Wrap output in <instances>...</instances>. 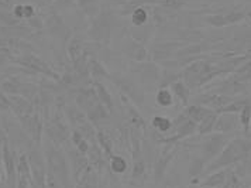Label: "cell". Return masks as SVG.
Wrapping results in <instances>:
<instances>
[{
    "label": "cell",
    "instance_id": "16",
    "mask_svg": "<svg viewBox=\"0 0 251 188\" xmlns=\"http://www.w3.org/2000/svg\"><path fill=\"white\" fill-rule=\"evenodd\" d=\"M6 19H7V17H6V14H3V13L0 12V20H4V22H6ZM9 24H16V20H14V17H10V20H9Z\"/></svg>",
    "mask_w": 251,
    "mask_h": 188
},
{
    "label": "cell",
    "instance_id": "4",
    "mask_svg": "<svg viewBox=\"0 0 251 188\" xmlns=\"http://www.w3.org/2000/svg\"><path fill=\"white\" fill-rule=\"evenodd\" d=\"M22 119V122H23V126L24 129L27 130L31 136H33V139L37 143H40V139H41V122H40V119L38 116H35V115H30V116H24Z\"/></svg>",
    "mask_w": 251,
    "mask_h": 188
},
{
    "label": "cell",
    "instance_id": "13",
    "mask_svg": "<svg viewBox=\"0 0 251 188\" xmlns=\"http://www.w3.org/2000/svg\"><path fill=\"white\" fill-rule=\"evenodd\" d=\"M28 183H30L28 180H25V178H22V177H20V180H19V186H17V188H28V186H27Z\"/></svg>",
    "mask_w": 251,
    "mask_h": 188
},
{
    "label": "cell",
    "instance_id": "18",
    "mask_svg": "<svg viewBox=\"0 0 251 188\" xmlns=\"http://www.w3.org/2000/svg\"><path fill=\"white\" fill-rule=\"evenodd\" d=\"M0 177H1V168H0Z\"/></svg>",
    "mask_w": 251,
    "mask_h": 188
},
{
    "label": "cell",
    "instance_id": "5",
    "mask_svg": "<svg viewBox=\"0 0 251 188\" xmlns=\"http://www.w3.org/2000/svg\"><path fill=\"white\" fill-rule=\"evenodd\" d=\"M152 126L160 132H167L171 129V120L164 116H155L152 120Z\"/></svg>",
    "mask_w": 251,
    "mask_h": 188
},
{
    "label": "cell",
    "instance_id": "10",
    "mask_svg": "<svg viewBox=\"0 0 251 188\" xmlns=\"http://www.w3.org/2000/svg\"><path fill=\"white\" fill-rule=\"evenodd\" d=\"M9 107H12L10 99H9L6 95L0 91V109H3V110H4V109H9Z\"/></svg>",
    "mask_w": 251,
    "mask_h": 188
},
{
    "label": "cell",
    "instance_id": "7",
    "mask_svg": "<svg viewBox=\"0 0 251 188\" xmlns=\"http://www.w3.org/2000/svg\"><path fill=\"white\" fill-rule=\"evenodd\" d=\"M157 102L160 104L161 106H170L172 104V95L170 91L167 89H162L157 94Z\"/></svg>",
    "mask_w": 251,
    "mask_h": 188
},
{
    "label": "cell",
    "instance_id": "17",
    "mask_svg": "<svg viewBox=\"0 0 251 188\" xmlns=\"http://www.w3.org/2000/svg\"><path fill=\"white\" fill-rule=\"evenodd\" d=\"M4 141H6L4 133H3V130L0 129V153H1V147H3V144H4Z\"/></svg>",
    "mask_w": 251,
    "mask_h": 188
},
{
    "label": "cell",
    "instance_id": "12",
    "mask_svg": "<svg viewBox=\"0 0 251 188\" xmlns=\"http://www.w3.org/2000/svg\"><path fill=\"white\" fill-rule=\"evenodd\" d=\"M144 168H146V165H144V163H143V161H138V163H136L134 171H133V176L134 177L141 176V174L144 173Z\"/></svg>",
    "mask_w": 251,
    "mask_h": 188
},
{
    "label": "cell",
    "instance_id": "15",
    "mask_svg": "<svg viewBox=\"0 0 251 188\" xmlns=\"http://www.w3.org/2000/svg\"><path fill=\"white\" fill-rule=\"evenodd\" d=\"M249 110H250V109L246 107V109H244V113H243V123H244L246 126L249 125Z\"/></svg>",
    "mask_w": 251,
    "mask_h": 188
},
{
    "label": "cell",
    "instance_id": "2",
    "mask_svg": "<svg viewBox=\"0 0 251 188\" xmlns=\"http://www.w3.org/2000/svg\"><path fill=\"white\" fill-rule=\"evenodd\" d=\"M3 160L6 165V171H7V181L10 186H13L16 180V160H14V153L10 150L7 141H4L3 144Z\"/></svg>",
    "mask_w": 251,
    "mask_h": 188
},
{
    "label": "cell",
    "instance_id": "14",
    "mask_svg": "<svg viewBox=\"0 0 251 188\" xmlns=\"http://www.w3.org/2000/svg\"><path fill=\"white\" fill-rule=\"evenodd\" d=\"M10 7V0H0V9L6 10Z\"/></svg>",
    "mask_w": 251,
    "mask_h": 188
},
{
    "label": "cell",
    "instance_id": "11",
    "mask_svg": "<svg viewBox=\"0 0 251 188\" xmlns=\"http://www.w3.org/2000/svg\"><path fill=\"white\" fill-rule=\"evenodd\" d=\"M174 89H175V92L178 94V96L181 98V99H183V101H186V96H188V92H186V89L183 88L182 83H176L175 86H174Z\"/></svg>",
    "mask_w": 251,
    "mask_h": 188
},
{
    "label": "cell",
    "instance_id": "9",
    "mask_svg": "<svg viewBox=\"0 0 251 188\" xmlns=\"http://www.w3.org/2000/svg\"><path fill=\"white\" fill-rule=\"evenodd\" d=\"M133 20H134V23L136 24L144 23V22L147 20V14H146V12H144V10L138 9L137 12L134 13V17H133Z\"/></svg>",
    "mask_w": 251,
    "mask_h": 188
},
{
    "label": "cell",
    "instance_id": "8",
    "mask_svg": "<svg viewBox=\"0 0 251 188\" xmlns=\"http://www.w3.org/2000/svg\"><path fill=\"white\" fill-rule=\"evenodd\" d=\"M74 143H75V146L78 147V150H79L80 153H86V150H88V144L85 143V140L82 139V136H80L79 133H74Z\"/></svg>",
    "mask_w": 251,
    "mask_h": 188
},
{
    "label": "cell",
    "instance_id": "6",
    "mask_svg": "<svg viewBox=\"0 0 251 188\" xmlns=\"http://www.w3.org/2000/svg\"><path fill=\"white\" fill-rule=\"evenodd\" d=\"M112 168H113L114 173H117V174H123L126 171V168H127V163H126V160L123 157H120V156H114L113 159H112Z\"/></svg>",
    "mask_w": 251,
    "mask_h": 188
},
{
    "label": "cell",
    "instance_id": "3",
    "mask_svg": "<svg viewBox=\"0 0 251 188\" xmlns=\"http://www.w3.org/2000/svg\"><path fill=\"white\" fill-rule=\"evenodd\" d=\"M20 64H23L25 65L27 68H30V70H34L38 71V72H43V74H47V75H50L51 78H57L55 75H54V72L50 70V67L47 65L44 61H41V59H38L37 57H33V55H28V57H23V58L19 61Z\"/></svg>",
    "mask_w": 251,
    "mask_h": 188
},
{
    "label": "cell",
    "instance_id": "1",
    "mask_svg": "<svg viewBox=\"0 0 251 188\" xmlns=\"http://www.w3.org/2000/svg\"><path fill=\"white\" fill-rule=\"evenodd\" d=\"M10 99V104H12V109H14V112L17 113V116L24 118V116H30L34 113V106L33 104L20 95H13Z\"/></svg>",
    "mask_w": 251,
    "mask_h": 188
}]
</instances>
